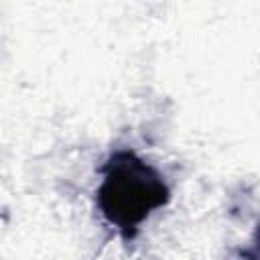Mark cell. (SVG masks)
Wrapping results in <instances>:
<instances>
[{
    "label": "cell",
    "mask_w": 260,
    "mask_h": 260,
    "mask_svg": "<svg viewBox=\"0 0 260 260\" xmlns=\"http://www.w3.org/2000/svg\"><path fill=\"white\" fill-rule=\"evenodd\" d=\"M102 173L100 211L124 240H132L146 217L169 203V187L150 165L130 150L114 152Z\"/></svg>",
    "instance_id": "1"
}]
</instances>
